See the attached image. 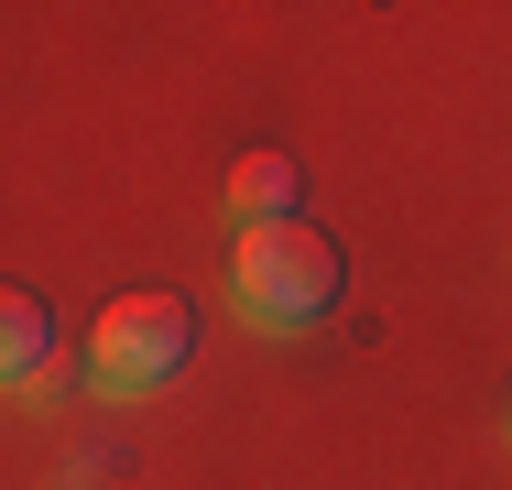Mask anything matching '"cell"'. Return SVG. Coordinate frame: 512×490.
I'll use <instances>...</instances> for the list:
<instances>
[{"instance_id": "2", "label": "cell", "mask_w": 512, "mask_h": 490, "mask_svg": "<svg viewBox=\"0 0 512 490\" xmlns=\"http://www.w3.org/2000/svg\"><path fill=\"white\" fill-rule=\"evenodd\" d=\"M186 349H197V316H186V294L142 284V294H109L99 327H88V382L109 403H142V392H164L186 371Z\"/></svg>"}, {"instance_id": "3", "label": "cell", "mask_w": 512, "mask_h": 490, "mask_svg": "<svg viewBox=\"0 0 512 490\" xmlns=\"http://www.w3.org/2000/svg\"><path fill=\"white\" fill-rule=\"evenodd\" d=\"M295 196H306V175H295V153H240L229 164V186H218V207L240 218V229H273V218H295Z\"/></svg>"}, {"instance_id": "4", "label": "cell", "mask_w": 512, "mask_h": 490, "mask_svg": "<svg viewBox=\"0 0 512 490\" xmlns=\"http://www.w3.org/2000/svg\"><path fill=\"white\" fill-rule=\"evenodd\" d=\"M44 338H55L44 294H33V284H0V392H22L33 371H44Z\"/></svg>"}, {"instance_id": "5", "label": "cell", "mask_w": 512, "mask_h": 490, "mask_svg": "<svg viewBox=\"0 0 512 490\" xmlns=\"http://www.w3.org/2000/svg\"><path fill=\"white\" fill-rule=\"evenodd\" d=\"M502 436H512V414H502Z\"/></svg>"}, {"instance_id": "1", "label": "cell", "mask_w": 512, "mask_h": 490, "mask_svg": "<svg viewBox=\"0 0 512 490\" xmlns=\"http://www.w3.org/2000/svg\"><path fill=\"white\" fill-rule=\"evenodd\" d=\"M338 294H349V262H338V240L306 229V218H273V229H240V240H229V305H240V327H262V338H295L316 316H338Z\"/></svg>"}]
</instances>
